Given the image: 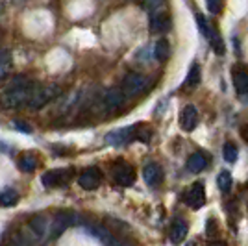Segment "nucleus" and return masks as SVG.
<instances>
[{"label": "nucleus", "mask_w": 248, "mask_h": 246, "mask_svg": "<svg viewBox=\"0 0 248 246\" xmlns=\"http://www.w3.org/2000/svg\"><path fill=\"white\" fill-rule=\"evenodd\" d=\"M73 178V170L62 169V170H48L41 176V184L45 187H62L67 185Z\"/></svg>", "instance_id": "1a4fd4ad"}, {"label": "nucleus", "mask_w": 248, "mask_h": 246, "mask_svg": "<svg viewBox=\"0 0 248 246\" xmlns=\"http://www.w3.org/2000/svg\"><path fill=\"white\" fill-rule=\"evenodd\" d=\"M206 167H207V155L202 154V152H197V154H193L187 159V169H189L191 172H200V170H204Z\"/></svg>", "instance_id": "6ab92c4d"}, {"label": "nucleus", "mask_w": 248, "mask_h": 246, "mask_svg": "<svg viewBox=\"0 0 248 246\" xmlns=\"http://www.w3.org/2000/svg\"><path fill=\"white\" fill-rule=\"evenodd\" d=\"M150 137H152V132H150L148 128H145V126H141V124H139L137 139H139V141H143V143H148V141H150Z\"/></svg>", "instance_id": "c756f323"}, {"label": "nucleus", "mask_w": 248, "mask_h": 246, "mask_svg": "<svg viewBox=\"0 0 248 246\" xmlns=\"http://www.w3.org/2000/svg\"><path fill=\"white\" fill-rule=\"evenodd\" d=\"M31 85L33 83L26 78V76H15L11 83L8 85V89L2 94V104L6 108H22V106H28V100H30V92H31Z\"/></svg>", "instance_id": "f257e3e1"}, {"label": "nucleus", "mask_w": 248, "mask_h": 246, "mask_svg": "<svg viewBox=\"0 0 248 246\" xmlns=\"http://www.w3.org/2000/svg\"><path fill=\"white\" fill-rule=\"evenodd\" d=\"M17 165H19V169H21L22 172H33L37 169V157L33 154H22L19 157Z\"/></svg>", "instance_id": "4be33fe9"}, {"label": "nucleus", "mask_w": 248, "mask_h": 246, "mask_svg": "<svg viewBox=\"0 0 248 246\" xmlns=\"http://www.w3.org/2000/svg\"><path fill=\"white\" fill-rule=\"evenodd\" d=\"M224 159H226L228 163H235L237 161V155H239V150H237V146L233 143H226L224 144Z\"/></svg>", "instance_id": "bb28decb"}, {"label": "nucleus", "mask_w": 248, "mask_h": 246, "mask_svg": "<svg viewBox=\"0 0 248 246\" xmlns=\"http://www.w3.org/2000/svg\"><path fill=\"white\" fill-rule=\"evenodd\" d=\"M145 10L148 11V15H154L159 11L165 10V0H143Z\"/></svg>", "instance_id": "a878e982"}, {"label": "nucleus", "mask_w": 248, "mask_h": 246, "mask_svg": "<svg viewBox=\"0 0 248 246\" xmlns=\"http://www.w3.org/2000/svg\"><path fill=\"white\" fill-rule=\"evenodd\" d=\"M13 126H17L21 132H24V134H31V128L28 126V124H24V123H21V121H15L13 123Z\"/></svg>", "instance_id": "2f4dec72"}, {"label": "nucleus", "mask_w": 248, "mask_h": 246, "mask_svg": "<svg viewBox=\"0 0 248 246\" xmlns=\"http://www.w3.org/2000/svg\"><path fill=\"white\" fill-rule=\"evenodd\" d=\"M241 137H243L245 143H248V124H245V126L241 128Z\"/></svg>", "instance_id": "473e14b6"}, {"label": "nucleus", "mask_w": 248, "mask_h": 246, "mask_svg": "<svg viewBox=\"0 0 248 246\" xmlns=\"http://www.w3.org/2000/svg\"><path fill=\"white\" fill-rule=\"evenodd\" d=\"M148 83H150V80L143 74L128 72L123 80V92L126 94V98H135L148 89Z\"/></svg>", "instance_id": "7ed1b4c3"}, {"label": "nucleus", "mask_w": 248, "mask_h": 246, "mask_svg": "<svg viewBox=\"0 0 248 246\" xmlns=\"http://www.w3.org/2000/svg\"><path fill=\"white\" fill-rule=\"evenodd\" d=\"M113 178L121 187H130V185H134V182H135L134 167L128 163H119L113 169Z\"/></svg>", "instance_id": "f8f14e48"}, {"label": "nucleus", "mask_w": 248, "mask_h": 246, "mask_svg": "<svg viewBox=\"0 0 248 246\" xmlns=\"http://www.w3.org/2000/svg\"><path fill=\"white\" fill-rule=\"evenodd\" d=\"M143 178H145L146 185L157 187V185L161 184V180H163V170H161L159 165L152 161V163L145 165V169H143Z\"/></svg>", "instance_id": "4468645a"}, {"label": "nucleus", "mask_w": 248, "mask_h": 246, "mask_svg": "<svg viewBox=\"0 0 248 246\" xmlns=\"http://www.w3.org/2000/svg\"><path fill=\"white\" fill-rule=\"evenodd\" d=\"M187 246H195V243H191V245H187Z\"/></svg>", "instance_id": "c9c22d12"}, {"label": "nucleus", "mask_w": 248, "mask_h": 246, "mask_svg": "<svg viewBox=\"0 0 248 246\" xmlns=\"http://www.w3.org/2000/svg\"><path fill=\"white\" fill-rule=\"evenodd\" d=\"M62 92V89L56 83H33L30 92V100H28V108L31 109H41L43 106H46L52 102L58 94Z\"/></svg>", "instance_id": "f03ea898"}, {"label": "nucleus", "mask_w": 248, "mask_h": 246, "mask_svg": "<svg viewBox=\"0 0 248 246\" xmlns=\"http://www.w3.org/2000/svg\"><path fill=\"white\" fill-rule=\"evenodd\" d=\"M11 69V54L8 50H0V80L10 72Z\"/></svg>", "instance_id": "393cba45"}, {"label": "nucleus", "mask_w": 248, "mask_h": 246, "mask_svg": "<svg viewBox=\"0 0 248 246\" xmlns=\"http://www.w3.org/2000/svg\"><path fill=\"white\" fill-rule=\"evenodd\" d=\"M198 124V111L195 106H186L180 115V126L184 128V132H193Z\"/></svg>", "instance_id": "ddd939ff"}, {"label": "nucleus", "mask_w": 248, "mask_h": 246, "mask_svg": "<svg viewBox=\"0 0 248 246\" xmlns=\"http://www.w3.org/2000/svg\"><path fill=\"white\" fill-rule=\"evenodd\" d=\"M124 102H126V94L119 87H109L102 96V108L109 113L119 111L124 106Z\"/></svg>", "instance_id": "0eeeda50"}, {"label": "nucleus", "mask_w": 248, "mask_h": 246, "mask_svg": "<svg viewBox=\"0 0 248 246\" xmlns=\"http://www.w3.org/2000/svg\"><path fill=\"white\" fill-rule=\"evenodd\" d=\"M4 246H30V241L22 233H15V235H11V239Z\"/></svg>", "instance_id": "cd10ccee"}, {"label": "nucleus", "mask_w": 248, "mask_h": 246, "mask_svg": "<svg viewBox=\"0 0 248 246\" xmlns=\"http://www.w3.org/2000/svg\"><path fill=\"white\" fill-rule=\"evenodd\" d=\"M78 184H80V187L87 189V191H94L96 187H100V184H102V172L96 167H89V169H85L80 174Z\"/></svg>", "instance_id": "9d476101"}, {"label": "nucleus", "mask_w": 248, "mask_h": 246, "mask_svg": "<svg viewBox=\"0 0 248 246\" xmlns=\"http://www.w3.org/2000/svg\"><path fill=\"white\" fill-rule=\"evenodd\" d=\"M154 58L157 62H167L170 58V45H169L167 39H159V41L155 43Z\"/></svg>", "instance_id": "412c9836"}, {"label": "nucleus", "mask_w": 248, "mask_h": 246, "mask_svg": "<svg viewBox=\"0 0 248 246\" xmlns=\"http://www.w3.org/2000/svg\"><path fill=\"white\" fill-rule=\"evenodd\" d=\"M187 231H189V224H187L184 218H176L174 222H172V226H170V241L174 245H180L187 237Z\"/></svg>", "instance_id": "dca6fc26"}, {"label": "nucleus", "mask_w": 248, "mask_h": 246, "mask_svg": "<svg viewBox=\"0 0 248 246\" xmlns=\"http://www.w3.org/2000/svg\"><path fill=\"white\" fill-rule=\"evenodd\" d=\"M206 6H207V10H209V13L217 15V13H220V10H222V0H206Z\"/></svg>", "instance_id": "c85d7f7f"}, {"label": "nucleus", "mask_w": 248, "mask_h": 246, "mask_svg": "<svg viewBox=\"0 0 248 246\" xmlns=\"http://www.w3.org/2000/svg\"><path fill=\"white\" fill-rule=\"evenodd\" d=\"M137 130H139V124L137 126H124L119 130H113L106 135V143L119 146V144H128L132 143L134 139H137Z\"/></svg>", "instance_id": "423d86ee"}, {"label": "nucleus", "mask_w": 248, "mask_h": 246, "mask_svg": "<svg viewBox=\"0 0 248 246\" xmlns=\"http://www.w3.org/2000/svg\"><path fill=\"white\" fill-rule=\"evenodd\" d=\"M184 202H186L189 207L193 209H200L202 205L206 204V189H204V184H193L186 193H184Z\"/></svg>", "instance_id": "6e6552de"}, {"label": "nucleus", "mask_w": 248, "mask_h": 246, "mask_svg": "<svg viewBox=\"0 0 248 246\" xmlns=\"http://www.w3.org/2000/svg\"><path fill=\"white\" fill-rule=\"evenodd\" d=\"M197 22H198V28L202 31V35L209 39V45H211V48L215 50L217 56H222L224 54V41H222V37H220V33L217 31V28L213 26V24H209L207 19L204 15H197Z\"/></svg>", "instance_id": "20e7f679"}, {"label": "nucleus", "mask_w": 248, "mask_h": 246, "mask_svg": "<svg viewBox=\"0 0 248 246\" xmlns=\"http://www.w3.org/2000/svg\"><path fill=\"white\" fill-rule=\"evenodd\" d=\"M198 83H200V67H198V63H193V65L189 67V72H187L186 80H184V89L191 91V89L198 87Z\"/></svg>", "instance_id": "a211bd4d"}, {"label": "nucleus", "mask_w": 248, "mask_h": 246, "mask_svg": "<svg viewBox=\"0 0 248 246\" xmlns=\"http://www.w3.org/2000/svg\"><path fill=\"white\" fill-rule=\"evenodd\" d=\"M233 87L241 96L248 94V72L245 69H235L233 71Z\"/></svg>", "instance_id": "f3484780"}, {"label": "nucleus", "mask_w": 248, "mask_h": 246, "mask_svg": "<svg viewBox=\"0 0 248 246\" xmlns=\"http://www.w3.org/2000/svg\"><path fill=\"white\" fill-rule=\"evenodd\" d=\"M148 17H150V30L154 33H163L170 28V17H169L167 10L154 13V15H148Z\"/></svg>", "instance_id": "2eb2a0df"}, {"label": "nucleus", "mask_w": 248, "mask_h": 246, "mask_svg": "<svg viewBox=\"0 0 248 246\" xmlns=\"http://www.w3.org/2000/svg\"><path fill=\"white\" fill-rule=\"evenodd\" d=\"M78 222V218L74 213H60V215L56 216L54 220H52V226H50V239H56L58 235H62L63 231L69 228V226H73Z\"/></svg>", "instance_id": "9b49d317"}, {"label": "nucleus", "mask_w": 248, "mask_h": 246, "mask_svg": "<svg viewBox=\"0 0 248 246\" xmlns=\"http://www.w3.org/2000/svg\"><path fill=\"white\" fill-rule=\"evenodd\" d=\"M211 246H224V245H211Z\"/></svg>", "instance_id": "f704fd0d"}, {"label": "nucleus", "mask_w": 248, "mask_h": 246, "mask_svg": "<svg viewBox=\"0 0 248 246\" xmlns=\"http://www.w3.org/2000/svg\"><path fill=\"white\" fill-rule=\"evenodd\" d=\"M30 231H31V237H33V241H37V243H43V241H46V239H50V218L46 215H35L31 216L30 220Z\"/></svg>", "instance_id": "39448f33"}, {"label": "nucleus", "mask_w": 248, "mask_h": 246, "mask_svg": "<svg viewBox=\"0 0 248 246\" xmlns=\"http://www.w3.org/2000/svg\"><path fill=\"white\" fill-rule=\"evenodd\" d=\"M19 202V195L15 189H4L0 193V207H13V205Z\"/></svg>", "instance_id": "5701e85b"}, {"label": "nucleus", "mask_w": 248, "mask_h": 246, "mask_svg": "<svg viewBox=\"0 0 248 246\" xmlns=\"http://www.w3.org/2000/svg\"><path fill=\"white\" fill-rule=\"evenodd\" d=\"M104 246H132V243L130 241H123V239H117V237H113L108 245H104Z\"/></svg>", "instance_id": "7c9ffc66"}, {"label": "nucleus", "mask_w": 248, "mask_h": 246, "mask_svg": "<svg viewBox=\"0 0 248 246\" xmlns=\"http://www.w3.org/2000/svg\"><path fill=\"white\" fill-rule=\"evenodd\" d=\"M87 228V231L91 233V235H94L96 239H100L104 245H108L111 239H113V235L104 228V226H100V224H94V222H91V224H87L85 226Z\"/></svg>", "instance_id": "aec40b11"}, {"label": "nucleus", "mask_w": 248, "mask_h": 246, "mask_svg": "<svg viewBox=\"0 0 248 246\" xmlns=\"http://www.w3.org/2000/svg\"><path fill=\"white\" fill-rule=\"evenodd\" d=\"M232 184H233V180H232L230 170H222L217 178V185H218V189H220V193H222V195H228V193L232 191Z\"/></svg>", "instance_id": "b1692460"}, {"label": "nucleus", "mask_w": 248, "mask_h": 246, "mask_svg": "<svg viewBox=\"0 0 248 246\" xmlns=\"http://www.w3.org/2000/svg\"><path fill=\"white\" fill-rule=\"evenodd\" d=\"M13 2H17V4H21V2H24V0H13Z\"/></svg>", "instance_id": "72a5a7b5"}]
</instances>
